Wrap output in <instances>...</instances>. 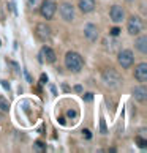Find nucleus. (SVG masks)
I'll use <instances>...</instances> for the list:
<instances>
[{"label": "nucleus", "mask_w": 147, "mask_h": 153, "mask_svg": "<svg viewBox=\"0 0 147 153\" xmlns=\"http://www.w3.org/2000/svg\"><path fill=\"white\" fill-rule=\"evenodd\" d=\"M136 144H138L139 149H147V140H146V137H143V136H138L136 137Z\"/></svg>", "instance_id": "obj_18"}, {"label": "nucleus", "mask_w": 147, "mask_h": 153, "mask_svg": "<svg viewBox=\"0 0 147 153\" xmlns=\"http://www.w3.org/2000/svg\"><path fill=\"white\" fill-rule=\"evenodd\" d=\"M84 36H86L90 43H95L98 39L100 36V33H98V29H97V25L92 24V22H87L86 27H84Z\"/></svg>", "instance_id": "obj_10"}, {"label": "nucleus", "mask_w": 147, "mask_h": 153, "mask_svg": "<svg viewBox=\"0 0 147 153\" xmlns=\"http://www.w3.org/2000/svg\"><path fill=\"white\" fill-rule=\"evenodd\" d=\"M144 29V22L139 16H130L127 22V30L131 36H138Z\"/></svg>", "instance_id": "obj_3"}, {"label": "nucleus", "mask_w": 147, "mask_h": 153, "mask_svg": "<svg viewBox=\"0 0 147 153\" xmlns=\"http://www.w3.org/2000/svg\"><path fill=\"white\" fill-rule=\"evenodd\" d=\"M40 82H41V84H46V82H48V76H46V74H41V79H40Z\"/></svg>", "instance_id": "obj_24"}, {"label": "nucleus", "mask_w": 147, "mask_h": 153, "mask_svg": "<svg viewBox=\"0 0 147 153\" xmlns=\"http://www.w3.org/2000/svg\"><path fill=\"white\" fill-rule=\"evenodd\" d=\"M65 66L68 68L71 73H79L82 70V66H84V60H82V57L78 52L70 51V52L65 54Z\"/></svg>", "instance_id": "obj_2"}, {"label": "nucleus", "mask_w": 147, "mask_h": 153, "mask_svg": "<svg viewBox=\"0 0 147 153\" xmlns=\"http://www.w3.org/2000/svg\"><path fill=\"white\" fill-rule=\"evenodd\" d=\"M133 98L138 101V103H146L147 100V88L146 85H139L133 90Z\"/></svg>", "instance_id": "obj_13"}, {"label": "nucleus", "mask_w": 147, "mask_h": 153, "mask_svg": "<svg viewBox=\"0 0 147 153\" xmlns=\"http://www.w3.org/2000/svg\"><path fill=\"white\" fill-rule=\"evenodd\" d=\"M134 48L138 49V52L146 55L147 54V36L139 33V36L136 38V41H134Z\"/></svg>", "instance_id": "obj_15"}, {"label": "nucleus", "mask_w": 147, "mask_h": 153, "mask_svg": "<svg viewBox=\"0 0 147 153\" xmlns=\"http://www.w3.org/2000/svg\"><path fill=\"white\" fill-rule=\"evenodd\" d=\"M10 63H11V66H13V68H14V71H16V73H19V68H18V65H16V63H14V62H13V60H11V62H10Z\"/></svg>", "instance_id": "obj_25"}, {"label": "nucleus", "mask_w": 147, "mask_h": 153, "mask_svg": "<svg viewBox=\"0 0 147 153\" xmlns=\"http://www.w3.org/2000/svg\"><path fill=\"white\" fill-rule=\"evenodd\" d=\"M109 18L112 19V22L119 24V22H122L125 19V10H123L120 5H112L109 8Z\"/></svg>", "instance_id": "obj_9"}, {"label": "nucleus", "mask_w": 147, "mask_h": 153, "mask_svg": "<svg viewBox=\"0 0 147 153\" xmlns=\"http://www.w3.org/2000/svg\"><path fill=\"white\" fill-rule=\"evenodd\" d=\"M59 13H60L62 18H63V21H66V22L75 21V8H73L71 3H66V2L62 3L59 7Z\"/></svg>", "instance_id": "obj_8"}, {"label": "nucleus", "mask_w": 147, "mask_h": 153, "mask_svg": "<svg viewBox=\"0 0 147 153\" xmlns=\"http://www.w3.org/2000/svg\"><path fill=\"white\" fill-rule=\"evenodd\" d=\"M125 2H128V3H133V2H134V0H125Z\"/></svg>", "instance_id": "obj_30"}, {"label": "nucleus", "mask_w": 147, "mask_h": 153, "mask_svg": "<svg viewBox=\"0 0 147 153\" xmlns=\"http://www.w3.org/2000/svg\"><path fill=\"white\" fill-rule=\"evenodd\" d=\"M0 111H3V112L10 111V103L3 98V96H0Z\"/></svg>", "instance_id": "obj_16"}, {"label": "nucleus", "mask_w": 147, "mask_h": 153, "mask_svg": "<svg viewBox=\"0 0 147 153\" xmlns=\"http://www.w3.org/2000/svg\"><path fill=\"white\" fill-rule=\"evenodd\" d=\"M134 79H136L138 82L144 84L147 82V63L146 62H143V63H139L136 68H134Z\"/></svg>", "instance_id": "obj_11"}, {"label": "nucleus", "mask_w": 147, "mask_h": 153, "mask_svg": "<svg viewBox=\"0 0 147 153\" xmlns=\"http://www.w3.org/2000/svg\"><path fill=\"white\" fill-rule=\"evenodd\" d=\"M84 100H86V101H92L93 100V95L92 93H86V95H84Z\"/></svg>", "instance_id": "obj_23"}, {"label": "nucleus", "mask_w": 147, "mask_h": 153, "mask_svg": "<svg viewBox=\"0 0 147 153\" xmlns=\"http://www.w3.org/2000/svg\"><path fill=\"white\" fill-rule=\"evenodd\" d=\"M103 46H104V49L108 51V52H116V51L120 48V44H119V41L116 39V36H106L104 39H103Z\"/></svg>", "instance_id": "obj_12"}, {"label": "nucleus", "mask_w": 147, "mask_h": 153, "mask_svg": "<svg viewBox=\"0 0 147 153\" xmlns=\"http://www.w3.org/2000/svg\"><path fill=\"white\" fill-rule=\"evenodd\" d=\"M100 125H101V126H100L101 133H106V131H108V129H106V125H104V120H103V118H101V120H100Z\"/></svg>", "instance_id": "obj_22"}, {"label": "nucleus", "mask_w": 147, "mask_h": 153, "mask_svg": "<svg viewBox=\"0 0 147 153\" xmlns=\"http://www.w3.org/2000/svg\"><path fill=\"white\" fill-rule=\"evenodd\" d=\"M35 33H37V38L40 41H49V39L52 38V30H51V27L46 22H38Z\"/></svg>", "instance_id": "obj_6"}, {"label": "nucleus", "mask_w": 147, "mask_h": 153, "mask_svg": "<svg viewBox=\"0 0 147 153\" xmlns=\"http://www.w3.org/2000/svg\"><path fill=\"white\" fill-rule=\"evenodd\" d=\"M33 150L40 152V153H41V152H46V145H44L43 142H40V140H37V142L33 144Z\"/></svg>", "instance_id": "obj_17"}, {"label": "nucleus", "mask_w": 147, "mask_h": 153, "mask_svg": "<svg viewBox=\"0 0 147 153\" xmlns=\"http://www.w3.org/2000/svg\"><path fill=\"white\" fill-rule=\"evenodd\" d=\"M68 117H75V111H68V114H66Z\"/></svg>", "instance_id": "obj_27"}, {"label": "nucleus", "mask_w": 147, "mask_h": 153, "mask_svg": "<svg viewBox=\"0 0 147 153\" xmlns=\"http://www.w3.org/2000/svg\"><path fill=\"white\" fill-rule=\"evenodd\" d=\"M59 123H60V125H65V118L60 117V118H59Z\"/></svg>", "instance_id": "obj_28"}, {"label": "nucleus", "mask_w": 147, "mask_h": 153, "mask_svg": "<svg viewBox=\"0 0 147 153\" xmlns=\"http://www.w3.org/2000/svg\"><path fill=\"white\" fill-rule=\"evenodd\" d=\"M109 35H111V36H119V35H120V29H119V27H114V29H111Z\"/></svg>", "instance_id": "obj_20"}, {"label": "nucleus", "mask_w": 147, "mask_h": 153, "mask_svg": "<svg viewBox=\"0 0 147 153\" xmlns=\"http://www.w3.org/2000/svg\"><path fill=\"white\" fill-rule=\"evenodd\" d=\"M2 84H3V85H5V88H7V90H10V84H7V82H5V81H2Z\"/></svg>", "instance_id": "obj_29"}, {"label": "nucleus", "mask_w": 147, "mask_h": 153, "mask_svg": "<svg viewBox=\"0 0 147 153\" xmlns=\"http://www.w3.org/2000/svg\"><path fill=\"white\" fill-rule=\"evenodd\" d=\"M38 3H40V0H27V7H29L30 10H33V11L37 10Z\"/></svg>", "instance_id": "obj_19"}, {"label": "nucleus", "mask_w": 147, "mask_h": 153, "mask_svg": "<svg viewBox=\"0 0 147 153\" xmlns=\"http://www.w3.org/2000/svg\"><path fill=\"white\" fill-rule=\"evenodd\" d=\"M117 62H119V65H120L123 70L131 68V65L134 63V55L131 52V49H122V51H119Z\"/></svg>", "instance_id": "obj_4"}, {"label": "nucleus", "mask_w": 147, "mask_h": 153, "mask_svg": "<svg viewBox=\"0 0 147 153\" xmlns=\"http://www.w3.org/2000/svg\"><path fill=\"white\" fill-rule=\"evenodd\" d=\"M55 52L51 46H43L41 52H40V63H55Z\"/></svg>", "instance_id": "obj_7"}, {"label": "nucleus", "mask_w": 147, "mask_h": 153, "mask_svg": "<svg viewBox=\"0 0 147 153\" xmlns=\"http://www.w3.org/2000/svg\"><path fill=\"white\" fill-rule=\"evenodd\" d=\"M103 84L111 90H117L122 85V76L119 74V71L114 68H109V70L103 71Z\"/></svg>", "instance_id": "obj_1"}, {"label": "nucleus", "mask_w": 147, "mask_h": 153, "mask_svg": "<svg viewBox=\"0 0 147 153\" xmlns=\"http://www.w3.org/2000/svg\"><path fill=\"white\" fill-rule=\"evenodd\" d=\"M82 136H84V137H86L87 140H90V139H92V133H90L89 129H82Z\"/></svg>", "instance_id": "obj_21"}, {"label": "nucleus", "mask_w": 147, "mask_h": 153, "mask_svg": "<svg viewBox=\"0 0 147 153\" xmlns=\"http://www.w3.org/2000/svg\"><path fill=\"white\" fill-rule=\"evenodd\" d=\"M75 92H78V93H81V92H82V87L79 85V84H78V85H75Z\"/></svg>", "instance_id": "obj_26"}, {"label": "nucleus", "mask_w": 147, "mask_h": 153, "mask_svg": "<svg viewBox=\"0 0 147 153\" xmlns=\"http://www.w3.org/2000/svg\"><path fill=\"white\" fill-rule=\"evenodd\" d=\"M79 10L82 11L84 14H89L95 10V0H79L78 2Z\"/></svg>", "instance_id": "obj_14"}, {"label": "nucleus", "mask_w": 147, "mask_h": 153, "mask_svg": "<svg viewBox=\"0 0 147 153\" xmlns=\"http://www.w3.org/2000/svg\"><path fill=\"white\" fill-rule=\"evenodd\" d=\"M55 11H57V5H55L54 0H44L41 3V7H40V14H41L46 21L54 18Z\"/></svg>", "instance_id": "obj_5"}]
</instances>
